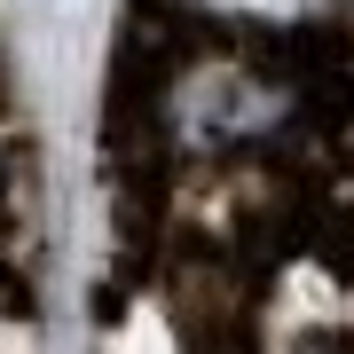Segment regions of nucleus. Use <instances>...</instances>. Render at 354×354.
Returning a JSON list of instances; mask_svg holds the SVG:
<instances>
[{
	"label": "nucleus",
	"mask_w": 354,
	"mask_h": 354,
	"mask_svg": "<svg viewBox=\"0 0 354 354\" xmlns=\"http://www.w3.org/2000/svg\"><path fill=\"white\" fill-rule=\"evenodd\" d=\"M307 354H330V346H307Z\"/></svg>",
	"instance_id": "1"
}]
</instances>
